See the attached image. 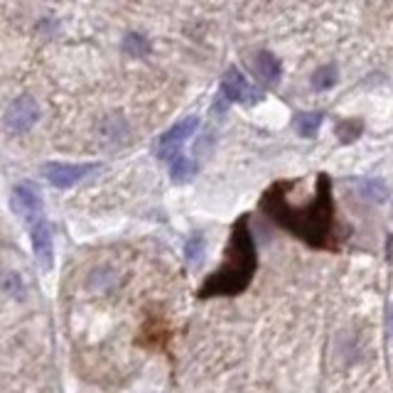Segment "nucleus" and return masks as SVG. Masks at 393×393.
<instances>
[{"instance_id":"9b49d317","label":"nucleus","mask_w":393,"mask_h":393,"mask_svg":"<svg viewBox=\"0 0 393 393\" xmlns=\"http://www.w3.org/2000/svg\"><path fill=\"white\" fill-rule=\"evenodd\" d=\"M194 170H197V167H194V162L189 160V157H184L182 152L170 160V177H173L177 184L189 182V180L194 177Z\"/></svg>"},{"instance_id":"2eb2a0df","label":"nucleus","mask_w":393,"mask_h":393,"mask_svg":"<svg viewBox=\"0 0 393 393\" xmlns=\"http://www.w3.org/2000/svg\"><path fill=\"white\" fill-rule=\"evenodd\" d=\"M0 290L10 297H22L25 295V286H22V278L15 270H0Z\"/></svg>"},{"instance_id":"0eeeda50","label":"nucleus","mask_w":393,"mask_h":393,"mask_svg":"<svg viewBox=\"0 0 393 393\" xmlns=\"http://www.w3.org/2000/svg\"><path fill=\"white\" fill-rule=\"evenodd\" d=\"M221 96L229 103H256L263 94L254 84H248V79H243L241 71L232 67V69H227V74L221 76Z\"/></svg>"},{"instance_id":"dca6fc26","label":"nucleus","mask_w":393,"mask_h":393,"mask_svg":"<svg viewBox=\"0 0 393 393\" xmlns=\"http://www.w3.org/2000/svg\"><path fill=\"white\" fill-rule=\"evenodd\" d=\"M356 187H359V192L372 202H383L388 197V187L383 182H378V180H359Z\"/></svg>"},{"instance_id":"f257e3e1","label":"nucleus","mask_w":393,"mask_h":393,"mask_svg":"<svg viewBox=\"0 0 393 393\" xmlns=\"http://www.w3.org/2000/svg\"><path fill=\"white\" fill-rule=\"evenodd\" d=\"M288 184H273L261 197V209L278 224L280 229L290 232L292 236L302 238L315 248H334V202H332V182L327 175L317 177L315 200L307 207H292L286 197Z\"/></svg>"},{"instance_id":"4468645a","label":"nucleus","mask_w":393,"mask_h":393,"mask_svg":"<svg viewBox=\"0 0 393 393\" xmlns=\"http://www.w3.org/2000/svg\"><path fill=\"white\" fill-rule=\"evenodd\" d=\"M337 79H340V74H337V67L324 64L313 74V89H315V91H327V89H332L334 84H337Z\"/></svg>"},{"instance_id":"f8f14e48","label":"nucleus","mask_w":393,"mask_h":393,"mask_svg":"<svg viewBox=\"0 0 393 393\" xmlns=\"http://www.w3.org/2000/svg\"><path fill=\"white\" fill-rule=\"evenodd\" d=\"M123 52L128 54V57H133V60H143V57L150 54V42H148V37H143V35L128 33L123 37Z\"/></svg>"},{"instance_id":"f3484780","label":"nucleus","mask_w":393,"mask_h":393,"mask_svg":"<svg viewBox=\"0 0 393 393\" xmlns=\"http://www.w3.org/2000/svg\"><path fill=\"white\" fill-rule=\"evenodd\" d=\"M202 254H204V238L202 236H189L187 243H184V256H187L189 263H197V261L202 259Z\"/></svg>"},{"instance_id":"ddd939ff","label":"nucleus","mask_w":393,"mask_h":393,"mask_svg":"<svg viewBox=\"0 0 393 393\" xmlns=\"http://www.w3.org/2000/svg\"><path fill=\"white\" fill-rule=\"evenodd\" d=\"M361 130H364V123H361L359 119H344V121L337 123L334 133H337V138H340L342 146H349V143H354V140L359 138Z\"/></svg>"},{"instance_id":"9d476101","label":"nucleus","mask_w":393,"mask_h":393,"mask_svg":"<svg viewBox=\"0 0 393 393\" xmlns=\"http://www.w3.org/2000/svg\"><path fill=\"white\" fill-rule=\"evenodd\" d=\"M320 125H322V114H317V111H302L295 116V130L302 138H315Z\"/></svg>"},{"instance_id":"7ed1b4c3","label":"nucleus","mask_w":393,"mask_h":393,"mask_svg":"<svg viewBox=\"0 0 393 393\" xmlns=\"http://www.w3.org/2000/svg\"><path fill=\"white\" fill-rule=\"evenodd\" d=\"M94 170H98V165H94V162H81V165H71V162H44L42 177L52 187L69 189L76 182H81L84 177H89Z\"/></svg>"},{"instance_id":"6e6552de","label":"nucleus","mask_w":393,"mask_h":393,"mask_svg":"<svg viewBox=\"0 0 393 393\" xmlns=\"http://www.w3.org/2000/svg\"><path fill=\"white\" fill-rule=\"evenodd\" d=\"M30 229V243H33V254L37 259V263L42 268H52L54 263V241H52V229H49V221L44 216L30 221L27 224Z\"/></svg>"},{"instance_id":"20e7f679","label":"nucleus","mask_w":393,"mask_h":393,"mask_svg":"<svg viewBox=\"0 0 393 393\" xmlns=\"http://www.w3.org/2000/svg\"><path fill=\"white\" fill-rule=\"evenodd\" d=\"M3 121H6V125L12 133H27L40 121V103L33 96H17L6 108V119Z\"/></svg>"},{"instance_id":"1a4fd4ad","label":"nucleus","mask_w":393,"mask_h":393,"mask_svg":"<svg viewBox=\"0 0 393 393\" xmlns=\"http://www.w3.org/2000/svg\"><path fill=\"white\" fill-rule=\"evenodd\" d=\"M254 71L261 81L273 84V81H278V76H280V60L270 52H259L254 57Z\"/></svg>"},{"instance_id":"39448f33","label":"nucleus","mask_w":393,"mask_h":393,"mask_svg":"<svg viewBox=\"0 0 393 393\" xmlns=\"http://www.w3.org/2000/svg\"><path fill=\"white\" fill-rule=\"evenodd\" d=\"M197 125H200L197 116H189V119H182L180 123H175L170 130H165V133L160 135V143H157V157L165 160V162H170L173 157H177L182 143L194 133V130H197Z\"/></svg>"},{"instance_id":"a211bd4d","label":"nucleus","mask_w":393,"mask_h":393,"mask_svg":"<svg viewBox=\"0 0 393 393\" xmlns=\"http://www.w3.org/2000/svg\"><path fill=\"white\" fill-rule=\"evenodd\" d=\"M388 334L393 337V310L388 313Z\"/></svg>"},{"instance_id":"f03ea898","label":"nucleus","mask_w":393,"mask_h":393,"mask_svg":"<svg viewBox=\"0 0 393 393\" xmlns=\"http://www.w3.org/2000/svg\"><path fill=\"white\" fill-rule=\"evenodd\" d=\"M259 268V256H256V243L248 229V219L236 221L232 232V241L227 246V261L219 270L207 278V283L200 288V297H234L243 292Z\"/></svg>"},{"instance_id":"423d86ee","label":"nucleus","mask_w":393,"mask_h":393,"mask_svg":"<svg viewBox=\"0 0 393 393\" xmlns=\"http://www.w3.org/2000/svg\"><path fill=\"white\" fill-rule=\"evenodd\" d=\"M10 207L25 224L44 216L42 197H40V192L33 187V184H15L10 192Z\"/></svg>"}]
</instances>
